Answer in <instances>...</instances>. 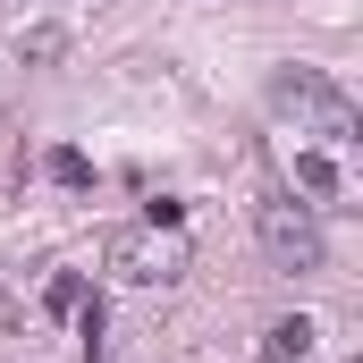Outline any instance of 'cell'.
I'll return each mask as SVG.
<instances>
[{
    "label": "cell",
    "mask_w": 363,
    "mask_h": 363,
    "mask_svg": "<svg viewBox=\"0 0 363 363\" xmlns=\"http://www.w3.org/2000/svg\"><path fill=\"white\" fill-rule=\"evenodd\" d=\"M296 194H304L313 211H338V203H347V178H338V161H330V152H296Z\"/></svg>",
    "instance_id": "cell-4"
},
{
    "label": "cell",
    "mask_w": 363,
    "mask_h": 363,
    "mask_svg": "<svg viewBox=\"0 0 363 363\" xmlns=\"http://www.w3.org/2000/svg\"><path fill=\"white\" fill-rule=\"evenodd\" d=\"M254 237H262L271 271H287V279L330 262V245H321V220H313V203H296V194H262V203H254Z\"/></svg>",
    "instance_id": "cell-2"
},
{
    "label": "cell",
    "mask_w": 363,
    "mask_h": 363,
    "mask_svg": "<svg viewBox=\"0 0 363 363\" xmlns=\"http://www.w3.org/2000/svg\"><path fill=\"white\" fill-rule=\"evenodd\" d=\"M43 169L68 186V194H85V186H93V161L77 152V144H51V152H43Z\"/></svg>",
    "instance_id": "cell-6"
},
{
    "label": "cell",
    "mask_w": 363,
    "mask_h": 363,
    "mask_svg": "<svg viewBox=\"0 0 363 363\" xmlns=\"http://www.w3.org/2000/svg\"><path fill=\"white\" fill-rule=\"evenodd\" d=\"M262 363H313V321H304V313L271 321V330H262Z\"/></svg>",
    "instance_id": "cell-5"
},
{
    "label": "cell",
    "mask_w": 363,
    "mask_h": 363,
    "mask_svg": "<svg viewBox=\"0 0 363 363\" xmlns=\"http://www.w3.org/2000/svg\"><path fill=\"white\" fill-rule=\"evenodd\" d=\"M271 110L296 135H321V144H355V101L330 68H271Z\"/></svg>",
    "instance_id": "cell-1"
},
{
    "label": "cell",
    "mask_w": 363,
    "mask_h": 363,
    "mask_svg": "<svg viewBox=\"0 0 363 363\" xmlns=\"http://www.w3.org/2000/svg\"><path fill=\"white\" fill-rule=\"evenodd\" d=\"M101 262L127 279V287H169V279L186 271V237H178V228H152V220H135V228H110Z\"/></svg>",
    "instance_id": "cell-3"
},
{
    "label": "cell",
    "mask_w": 363,
    "mask_h": 363,
    "mask_svg": "<svg viewBox=\"0 0 363 363\" xmlns=\"http://www.w3.org/2000/svg\"><path fill=\"white\" fill-rule=\"evenodd\" d=\"M93 287H85V271H60L51 287H43V313H60V321H77V304H85Z\"/></svg>",
    "instance_id": "cell-7"
}]
</instances>
